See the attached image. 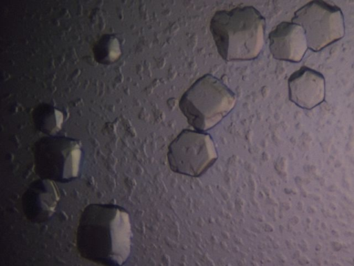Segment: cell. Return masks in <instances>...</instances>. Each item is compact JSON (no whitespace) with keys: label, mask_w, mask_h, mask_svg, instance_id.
<instances>
[{"label":"cell","mask_w":354,"mask_h":266,"mask_svg":"<svg viewBox=\"0 0 354 266\" xmlns=\"http://www.w3.org/2000/svg\"><path fill=\"white\" fill-rule=\"evenodd\" d=\"M129 212L113 204L95 203L82 211L75 233V245L85 259L102 266H123L132 247Z\"/></svg>","instance_id":"1"},{"label":"cell","mask_w":354,"mask_h":266,"mask_svg":"<svg viewBox=\"0 0 354 266\" xmlns=\"http://www.w3.org/2000/svg\"><path fill=\"white\" fill-rule=\"evenodd\" d=\"M266 21L254 7L216 12L210 30L220 55L226 61L257 58L263 46Z\"/></svg>","instance_id":"2"},{"label":"cell","mask_w":354,"mask_h":266,"mask_svg":"<svg viewBox=\"0 0 354 266\" xmlns=\"http://www.w3.org/2000/svg\"><path fill=\"white\" fill-rule=\"evenodd\" d=\"M235 104L234 94L221 80L207 74L184 93L179 107L192 126L205 131L221 121Z\"/></svg>","instance_id":"3"},{"label":"cell","mask_w":354,"mask_h":266,"mask_svg":"<svg viewBox=\"0 0 354 266\" xmlns=\"http://www.w3.org/2000/svg\"><path fill=\"white\" fill-rule=\"evenodd\" d=\"M82 148L80 141L51 136L41 140L35 150V169L41 179L68 183L81 172Z\"/></svg>","instance_id":"4"},{"label":"cell","mask_w":354,"mask_h":266,"mask_svg":"<svg viewBox=\"0 0 354 266\" xmlns=\"http://www.w3.org/2000/svg\"><path fill=\"white\" fill-rule=\"evenodd\" d=\"M292 21L306 34L308 48L319 51L342 38L345 33L341 9L324 1H311L298 9Z\"/></svg>","instance_id":"5"},{"label":"cell","mask_w":354,"mask_h":266,"mask_svg":"<svg viewBox=\"0 0 354 266\" xmlns=\"http://www.w3.org/2000/svg\"><path fill=\"white\" fill-rule=\"evenodd\" d=\"M211 136L205 133L184 130L171 143L168 157L177 171L197 172L203 170L216 158Z\"/></svg>","instance_id":"6"},{"label":"cell","mask_w":354,"mask_h":266,"mask_svg":"<svg viewBox=\"0 0 354 266\" xmlns=\"http://www.w3.org/2000/svg\"><path fill=\"white\" fill-rule=\"evenodd\" d=\"M55 183L39 178L32 181L25 191L22 207L30 222L42 223L53 216L59 202V193Z\"/></svg>","instance_id":"7"},{"label":"cell","mask_w":354,"mask_h":266,"mask_svg":"<svg viewBox=\"0 0 354 266\" xmlns=\"http://www.w3.org/2000/svg\"><path fill=\"white\" fill-rule=\"evenodd\" d=\"M269 48L279 60L299 62L308 49L303 28L292 21L279 24L269 34Z\"/></svg>","instance_id":"8"},{"label":"cell","mask_w":354,"mask_h":266,"mask_svg":"<svg viewBox=\"0 0 354 266\" xmlns=\"http://www.w3.org/2000/svg\"><path fill=\"white\" fill-rule=\"evenodd\" d=\"M290 100L298 107L311 109L324 101L326 82L317 71L302 66L288 79Z\"/></svg>","instance_id":"9"},{"label":"cell","mask_w":354,"mask_h":266,"mask_svg":"<svg viewBox=\"0 0 354 266\" xmlns=\"http://www.w3.org/2000/svg\"><path fill=\"white\" fill-rule=\"evenodd\" d=\"M93 53L95 60L103 64H110L117 61L122 53L118 38L113 35H104L95 45Z\"/></svg>","instance_id":"10"},{"label":"cell","mask_w":354,"mask_h":266,"mask_svg":"<svg viewBox=\"0 0 354 266\" xmlns=\"http://www.w3.org/2000/svg\"><path fill=\"white\" fill-rule=\"evenodd\" d=\"M35 123L41 132L54 136L62 127L64 116L57 108L47 107L39 110Z\"/></svg>","instance_id":"11"}]
</instances>
